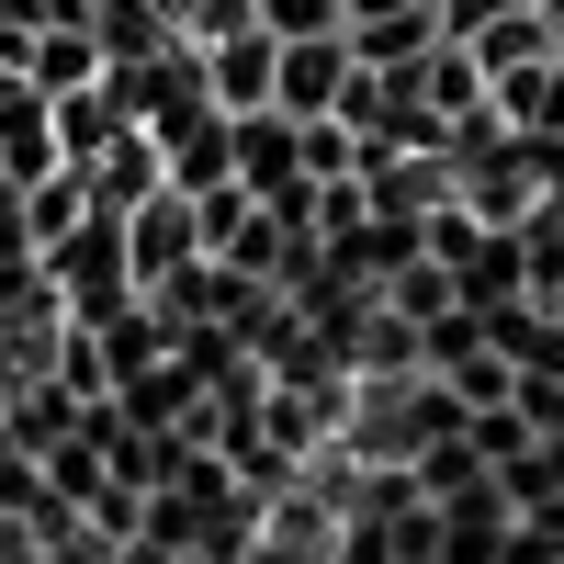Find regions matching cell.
Returning <instances> with one entry per match:
<instances>
[{"mask_svg":"<svg viewBox=\"0 0 564 564\" xmlns=\"http://www.w3.org/2000/svg\"><path fill=\"white\" fill-rule=\"evenodd\" d=\"M350 68H361V57H350V34H305V45H282V68H271V102L294 113V124H305V113H339Z\"/></svg>","mask_w":564,"mask_h":564,"instance_id":"obj_1","label":"cell"},{"mask_svg":"<svg viewBox=\"0 0 564 564\" xmlns=\"http://www.w3.org/2000/svg\"><path fill=\"white\" fill-rule=\"evenodd\" d=\"M339 12H350V0H260V23H271V45H305V34H339Z\"/></svg>","mask_w":564,"mask_h":564,"instance_id":"obj_2","label":"cell"},{"mask_svg":"<svg viewBox=\"0 0 564 564\" xmlns=\"http://www.w3.org/2000/svg\"><path fill=\"white\" fill-rule=\"evenodd\" d=\"M441 12V45H475L486 23H508V12H531V0H430Z\"/></svg>","mask_w":564,"mask_h":564,"instance_id":"obj_3","label":"cell"},{"mask_svg":"<svg viewBox=\"0 0 564 564\" xmlns=\"http://www.w3.org/2000/svg\"><path fill=\"white\" fill-rule=\"evenodd\" d=\"M553 57H564V23H553Z\"/></svg>","mask_w":564,"mask_h":564,"instance_id":"obj_4","label":"cell"}]
</instances>
